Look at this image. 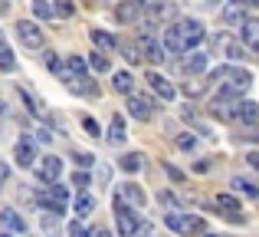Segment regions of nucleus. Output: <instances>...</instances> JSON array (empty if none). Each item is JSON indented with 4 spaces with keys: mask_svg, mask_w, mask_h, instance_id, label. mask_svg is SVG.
I'll return each mask as SVG.
<instances>
[{
    "mask_svg": "<svg viewBox=\"0 0 259 237\" xmlns=\"http://www.w3.org/2000/svg\"><path fill=\"white\" fill-rule=\"evenodd\" d=\"M220 79H223L220 99H236V96H243V92H249V86H253V76H249V70H243V66H227V70H220Z\"/></svg>",
    "mask_w": 259,
    "mask_h": 237,
    "instance_id": "f257e3e1",
    "label": "nucleus"
},
{
    "mask_svg": "<svg viewBox=\"0 0 259 237\" xmlns=\"http://www.w3.org/2000/svg\"><path fill=\"white\" fill-rule=\"evenodd\" d=\"M115 224H118L121 237H135V234H145L148 231V224L125 205V198H121V194H115Z\"/></svg>",
    "mask_w": 259,
    "mask_h": 237,
    "instance_id": "f03ea898",
    "label": "nucleus"
},
{
    "mask_svg": "<svg viewBox=\"0 0 259 237\" xmlns=\"http://www.w3.org/2000/svg\"><path fill=\"white\" fill-rule=\"evenodd\" d=\"M167 231H174L177 237H190V234H200L203 231V218H197V214H184V211H171L164 218Z\"/></svg>",
    "mask_w": 259,
    "mask_h": 237,
    "instance_id": "7ed1b4c3",
    "label": "nucleus"
},
{
    "mask_svg": "<svg viewBox=\"0 0 259 237\" xmlns=\"http://www.w3.org/2000/svg\"><path fill=\"white\" fill-rule=\"evenodd\" d=\"M39 201H43L46 211L59 214V211H66V208H69V188H66V185H56V181H46Z\"/></svg>",
    "mask_w": 259,
    "mask_h": 237,
    "instance_id": "20e7f679",
    "label": "nucleus"
},
{
    "mask_svg": "<svg viewBox=\"0 0 259 237\" xmlns=\"http://www.w3.org/2000/svg\"><path fill=\"white\" fill-rule=\"evenodd\" d=\"M17 37H20V43H23L26 50H43V43H46L43 26H36L33 20H20L17 23Z\"/></svg>",
    "mask_w": 259,
    "mask_h": 237,
    "instance_id": "39448f33",
    "label": "nucleus"
},
{
    "mask_svg": "<svg viewBox=\"0 0 259 237\" xmlns=\"http://www.w3.org/2000/svg\"><path fill=\"white\" fill-rule=\"evenodd\" d=\"M13 155H17V165L20 168H33V165H36V158H39L36 139H33V135H20L17 145H13Z\"/></svg>",
    "mask_w": 259,
    "mask_h": 237,
    "instance_id": "423d86ee",
    "label": "nucleus"
},
{
    "mask_svg": "<svg viewBox=\"0 0 259 237\" xmlns=\"http://www.w3.org/2000/svg\"><path fill=\"white\" fill-rule=\"evenodd\" d=\"M138 53L148 59V63H164V46L158 43L154 37H148V30H141V37H138Z\"/></svg>",
    "mask_w": 259,
    "mask_h": 237,
    "instance_id": "0eeeda50",
    "label": "nucleus"
},
{
    "mask_svg": "<svg viewBox=\"0 0 259 237\" xmlns=\"http://www.w3.org/2000/svg\"><path fill=\"white\" fill-rule=\"evenodd\" d=\"M177 33H181V40H184V46H187V50H194L197 43H203V23L200 20H181V23H177Z\"/></svg>",
    "mask_w": 259,
    "mask_h": 237,
    "instance_id": "6e6552de",
    "label": "nucleus"
},
{
    "mask_svg": "<svg viewBox=\"0 0 259 237\" xmlns=\"http://www.w3.org/2000/svg\"><path fill=\"white\" fill-rule=\"evenodd\" d=\"M128 112H132L138 122H148L154 116V99L151 96H135L132 92V96H128Z\"/></svg>",
    "mask_w": 259,
    "mask_h": 237,
    "instance_id": "1a4fd4ad",
    "label": "nucleus"
},
{
    "mask_svg": "<svg viewBox=\"0 0 259 237\" xmlns=\"http://www.w3.org/2000/svg\"><path fill=\"white\" fill-rule=\"evenodd\" d=\"M213 205L220 208L223 218H233L236 224L243 221V208H240V198H236V194H227V191H223V194H217V198H213Z\"/></svg>",
    "mask_w": 259,
    "mask_h": 237,
    "instance_id": "9d476101",
    "label": "nucleus"
},
{
    "mask_svg": "<svg viewBox=\"0 0 259 237\" xmlns=\"http://www.w3.org/2000/svg\"><path fill=\"white\" fill-rule=\"evenodd\" d=\"M148 86H151V92L158 99H164V103H171V99L177 96V89H174V83L167 76H161V73H148Z\"/></svg>",
    "mask_w": 259,
    "mask_h": 237,
    "instance_id": "9b49d317",
    "label": "nucleus"
},
{
    "mask_svg": "<svg viewBox=\"0 0 259 237\" xmlns=\"http://www.w3.org/2000/svg\"><path fill=\"white\" fill-rule=\"evenodd\" d=\"M33 168H36V178L39 181H56L59 172H63V161H59L56 155H46V158L39 161V165H33Z\"/></svg>",
    "mask_w": 259,
    "mask_h": 237,
    "instance_id": "f8f14e48",
    "label": "nucleus"
},
{
    "mask_svg": "<svg viewBox=\"0 0 259 237\" xmlns=\"http://www.w3.org/2000/svg\"><path fill=\"white\" fill-rule=\"evenodd\" d=\"M174 17H177V7L167 4V0H158V4H151V10H148V26L164 23V20H174Z\"/></svg>",
    "mask_w": 259,
    "mask_h": 237,
    "instance_id": "ddd939ff",
    "label": "nucleus"
},
{
    "mask_svg": "<svg viewBox=\"0 0 259 237\" xmlns=\"http://www.w3.org/2000/svg\"><path fill=\"white\" fill-rule=\"evenodd\" d=\"M0 227H4V231H10V234H26V221L20 218L17 211H10V208H4V211H0Z\"/></svg>",
    "mask_w": 259,
    "mask_h": 237,
    "instance_id": "4468645a",
    "label": "nucleus"
},
{
    "mask_svg": "<svg viewBox=\"0 0 259 237\" xmlns=\"http://www.w3.org/2000/svg\"><path fill=\"white\" fill-rule=\"evenodd\" d=\"M213 46H217V53H223V56H227V59H240V56H243L240 43H236L233 37H227V33H220V37L213 40Z\"/></svg>",
    "mask_w": 259,
    "mask_h": 237,
    "instance_id": "2eb2a0df",
    "label": "nucleus"
},
{
    "mask_svg": "<svg viewBox=\"0 0 259 237\" xmlns=\"http://www.w3.org/2000/svg\"><path fill=\"white\" fill-rule=\"evenodd\" d=\"M164 53H187L181 33H177V23H171V26L164 30Z\"/></svg>",
    "mask_w": 259,
    "mask_h": 237,
    "instance_id": "dca6fc26",
    "label": "nucleus"
},
{
    "mask_svg": "<svg viewBox=\"0 0 259 237\" xmlns=\"http://www.w3.org/2000/svg\"><path fill=\"white\" fill-rule=\"evenodd\" d=\"M243 43L259 53V20H243Z\"/></svg>",
    "mask_w": 259,
    "mask_h": 237,
    "instance_id": "f3484780",
    "label": "nucleus"
},
{
    "mask_svg": "<svg viewBox=\"0 0 259 237\" xmlns=\"http://www.w3.org/2000/svg\"><path fill=\"white\" fill-rule=\"evenodd\" d=\"M118 194H121L125 201H132L135 208H145V205H148V194L141 191L138 185H121V188H118Z\"/></svg>",
    "mask_w": 259,
    "mask_h": 237,
    "instance_id": "a211bd4d",
    "label": "nucleus"
},
{
    "mask_svg": "<svg viewBox=\"0 0 259 237\" xmlns=\"http://www.w3.org/2000/svg\"><path fill=\"white\" fill-rule=\"evenodd\" d=\"M112 89H115V92H125V96H132L135 76H132L128 70H118V73H115V79H112Z\"/></svg>",
    "mask_w": 259,
    "mask_h": 237,
    "instance_id": "6ab92c4d",
    "label": "nucleus"
},
{
    "mask_svg": "<svg viewBox=\"0 0 259 237\" xmlns=\"http://www.w3.org/2000/svg\"><path fill=\"white\" fill-rule=\"evenodd\" d=\"M125 139H128L125 119H121V116H112V128H108V142H112V145H125Z\"/></svg>",
    "mask_w": 259,
    "mask_h": 237,
    "instance_id": "aec40b11",
    "label": "nucleus"
},
{
    "mask_svg": "<svg viewBox=\"0 0 259 237\" xmlns=\"http://www.w3.org/2000/svg\"><path fill=\"white\" fill-rule=\"evenodd\" d=\"M203 70H207V53H190L184 59V73H190V76H200Z\"/></svg>",
    "mask_w": 259,
    "mask_h": 237,
    "instance_id": "412c9836",
    "label": "nucleus"
},
{
    "mask_svg": "<svg viewBox=\"0 0 259 237\" xmlns=\"http://www.w3.org/2000/svg\"><path fill=\"white\" fill-rule=\"evenodd\" d=\"M236 119L246 122V125H256L259 122V106L256 103H240L236 106Z\"/></svg>",
    "mask_w": 259,
    "mask_h": 237,
    "instance_id": "4be33fe9",
    "label": "nucleus"
},
{
    "mask_svg": "<svg viewBox=\"0 0 259 237\" xmlns=\"http://www.w3.org/2000/svg\"><path fill=\"white\" fill-rule=\"evenodd\" d=\"M72 211L79 214V218H89V214L95 211V198L89 191H79V198H76V205H72Z\"/></svg>",
    "mask_w": 259,
    "mask_h": 237,
    "instance_id": "5701e85b",
    "label": "nucleus"
},
{
    "mask_svg": "<svg viewBox=\"0 0 259 237\" xmlns=\"http://www.w3.org/2000/svg\"><path fill=\"white\" fill-rule=\"evenodd\" d=\"M89 37H92V43L99 46L102 53H112V50H115V37H112V33H105V30H99V26H95Z\"/></svg>",
    "mask_w": 259,
    "mask_h": 237,
    "instance_id": "b1692460",
    "label": "nucleus"
},
{
    "mask_svg": "<svg viewBox=\"0 0 259 237\" xmlns=\"http://www.w3.org/2000/svg\"><path fill=\"white\" fill-rule=\"evenodd\" d=\"M141 158H145V155H141V152H128L125 158H121V172H128V175L141 172V165H145V161H141Z\"/></svg>",
    "mask_w": 259,
    "mask_h": 237,
    "instance_id": "393cba45",
    "label": "nucleus"
},
{
    "mask_svg": "<svg viewBox=\"0 0 259 237\" xmlns=\"http://www.w3.org/2000/svg\"><path fill=\"white\" fill-rule=\"evenodd\" d=\"M243 20H246V13H243V4H230L227 10H223V23H240L243 26Z\"/></svg>",
    "mask_w": 259,
    "mask_h": 237,
    "instance_id": "a878e982",
    "label": "nucleus"
},
{
    "mask_svg": "<svg viewBox=\"0 0 259 237\" xmlns=\"http://www.w3.org/2000/svg\"><path fill=\"white\" fill-rule=\"evenodd\" d=\"M230 188L240 191V194H246V198H259V188L253 185V181H246V178H233V181H230Z\"/></svg>",
    "mask_w": 259,
    "mask_h": 237,
    "instance_id": "bb28decb",
    "label": "nucleus"
},
{
    "mask_svg": "<svg viewBox=\"0 0 259 237\" xmlns=\"http://www.w3.org/2000/svg\"><path fill=\"white\" fill-rule=\"evenodd\" d=\"M20 99H23V103H26V112H30V116L43 119V106H39L36 99H33V92H30V89H20Z\"/></svg>",
    "mask_w": 259,
    "mask_h": 237,
    "instance_id": "cd10ccee",
    "label": "nucleus"
},
{
    "mask_svg": "<svg viewBox=\"0 0 259 237\" xmlns=\"http://www.w3.org/2000/svg\"><path fill=\"white\" fill-rule=\"evenodd\" d=\"M13 66H17V59H13V50L0 43V70H4V73H10Z\"/></svg>",
    "mask_w": 259,
    "mask_h": 237,
    "instance_id": "c85d7f7f",
    "label": "nucleus"
},
{
    "mask_svg": "<svg viewBox=\"0 0 259 237\" xmlns=\"http://www.w3.org/2000/svg\"><path fill=\"white\" fill-rule=\"evenodd\" d=\"M33 13H36L39 20H50V17H56L53 4H46V0H33Z\"/></svg>",
    "mask_w": 259,
    "mask_h": 237,
    "instance_id": "c756f323",
    "label": "nucleus"
},
{
    "mask_svg": "<svg viewBox=\"0 0 259 237\" xmlns=\"http://www.w3.org/2000/svg\"><path fill=\"white\" fill-rule=\"evenodd\" d=\"M53 10H56V17L69 20L72 13H76V4H72V0H56V7H53Z\"/></svg>",
    "mask_w": 259,
    "mask_h": 237,
    "instance_id": "7c9ffc66",
    "label": "nucleus"
},
{
    "mask_svg": "<svg viewBox=\"0 0 259 237\" xmlns=\"http://www.w3.org/2000/svg\"><path fill=\"white\" fill-rule=\"evenodd\" d=\"M177 148H181V152H194V148H197V135L181 132V135H177Z\"/></svg>",
    "mask_w": 259,
    "mask_h": 237,
    "instance_id": "2f4dec72",
    "label": "nucleus"
},
{
    "mask_svg": "<svg viewBox=\"0 0 259 237\" xmlns=\"http://www.w3.org/2000/svg\"><path fill=\"white\" fill-rule=\"evenodd\" d=\"M89 181H92V178H89V172H85V168L72 172V188H76V191H85V188H89Z\"/></svg>",
    "mask_w": 259,
    "mask_h": 237,
    "instance_id": "473e14b6",
    "label": "nucleus"
},
{
    "mask_svg": "<svg viewBox=\"0 0 259 237\" xmlns=\"http://www.w3.org/2000/svg\"><path fill=\"white\" fill-rule=\"evenodd\" d=\"M66 70L76 73V76H85V59L82 56H69V59H66Z\"/></svg>",
    "mask_w": 259,
    "mask_h": 237,
    "instance_id": "72a5a7b5",
    "label": "nucleus"
},
{
    "mask_svg": "<svg viewBox=\"0 0 259 237\" xmlns=\"http://www.w3.org/2000/svg\"><path fill=\"white\" fill-rule=\"evenodd\" d=\"M43 59H46V66H50V70L56 73V76H66V73H63V63H59V56H56V53H50V50H46V53H43Z\"/></svg>",
    "mask_w": 259,
    "mask_h": 237,
    "instance_id": "f704fd0d",
    "label": "nucleus"
},
{
    "mask_svg": "<svg viewBox=\"0 0 259 237\" xmlns=\"http://www.w3.org/2000/svg\"><path fill=\"white\" fill-rule=\"evenodd\" d=\"M89 66H92L95 73H105V70H108V56H102V53H92V56H89Z\"/></svg>",
    "mask_w": 259,
    "mask_h": 237,
    "instance_id": "c9c22d12",
    "label": "nucleus"
},
{
    "mask_svg": "<svg viewBox=\"0 0 259 237\" xmlns=\"http://www.w3.org/2000/svg\"><path fill=\"white\" fill-rule=\"evenodd\" d=\"M72 158H76L79 168H92V165H95V155H89V152H76Z\"/></svg>",
    "mask_w": 259,
    "mask_h": 237,
    "instance_id": "e433bc0d",
    "label": "nucleus"
},
{
    "mask_svg": "<svg viewBox=\"0 0 259 237\" xmlns=\"http://www.w3.org/2000/svg\"><path fill=\"white\" fill-rule=\"evenodd\" d=\"M82 128H85V132H89V135H92V139H99V135H102V128H99V122H95V119H89V116L82 119Z\"/></svg>",
    "mask_w": 259,
    "mask_h": 237,
    "instance_id": "4c0bfd02",
    "label": "nucleus"
},
{
    "mask_svg": "<svg viewBox=\"0 0 259 237\" xmlns=\"http://www.w3.org/2000/svg\"><path fill=\"white\" fill-rule=\"evenodd\" d=\"M203 89H207V79H203V83H184V92H187V96H200Z\"/></svg>",
    "mask_w": 259,
    "mask_h": 237,
    "instance_id": "58836bf2",
    "label": "nucleus"
},
{
    "mask_svg": "<svg viewBox=\"0 0 259 237\" xmlns=\"http://www.w3.org/2000/svg\"><path fill=\"white\" fill-rule=\"evenodd\" d=\"M115 13H118V20H135V17H138V10H135V7H128V4H121Z\"/></svg>",
    "mask_w": 259,
    "mask_h": 237,
    "instance_id": "ea45409f",
    "label": "nucleus"
},
{
    "mask_svg": "<svg viewBox=\"0 0 259 237\" xmlns=\"http://www.w3.org/2000/svg\"><path fill=\"white\" fill-rule=\"evenodd\" d=\"M158 201H161V205H167V208H177V194H171V191H161Z\"/></svg>",
    "mask_w": 259,
    "mask_h": 237,
    "instance_id": "a19ab883",
    "label": "nucleus"
},
{
    "mask_svg": "<svg viewBox=\"0 0 259 237\" xmlns=\"http://www.w3.org/2000/svg\"><path fill=\"white\" fill-rule=\"evenodd\" d=\"M164 168H167V175H171L174 181H187V175H184L181 168H174V165H164Z\"/></svg>",
    "mask_w": 259,
    "mask_h": 237,
    "instance_id": "79ce46f5",
    "label": "nucleus"
},
{
    "mask_svg": "<svg viewBox=\"0 0 259 237\" xmlns=\"http://www.w3.org/2000/svg\"><path fill=\"white\" fill-rule=\"evenodd\" d=\"M69 237H85V227L79 224V221H72V224H69Z\"/></svg>",
    "mask_w": 259,
    "mask_h": 237,
    "instance_id": "37998d69",
    "label": "nucleus"
},
{
    "mask_svg": "<svg viewBox=\"0 0 259 237\" xmlns=\"http://www.w3.org/2000/svg\"><path fill=\"white\" fill-rule=\"evenodd\" d=\"M246 161H249V168H253V172H259V152H249Z\"/></svg>",
    "mask_w": 259,
    "mask_h": 237,
    "instance_id": "c03bdc74",
    "label": "nucleus"
},
{
    "mask_svg": "<svg viewBox=\"0 0 259 237\" xmlns=\"http://www.w3.org/2000/svg\"><path fill=\"white\" fill-rule=\"evenodd\" d=\"M85 237H108V227H92V231H85Z\"/></svg>",
    "mask_w": 259,
    "mask_h": 237,
    "instance_id": "a18cd8bd",
    "label": "nucleus"
},
{
    "mask_svg": "<svg viewBox=\"0 0 259 237\" xmlns=\"http://www.w3.org/2000/svg\"><path fill=\"white\" fill-rule=\"evenodd\" d=\"M36 142H46V145H50V142H53L50 128H39V132H36Z\"/></svg>",
    "mask_w": 259,
    "mask_h": 237,
    "instance_id": "49530a36",
    "label": "nucleus"
},
{
    "mask_svg": "<svg viewBox=\"0 0 259 237\" xmlns=\"http://www.w3.org/2000/svg\"><path fill=\"white\" fill-rule=\"evenodd\" d=\"M7 178H10V168H7V165H4V161H0V188H4V185H7Z\"/></svg>",
    "mask_w": 259,
    "mask_h": 237,
    "instance_id": "de8ad7c7",
    "label": "nucleus"
},
{
    "mask_svg": "<svg viewBox=\"0 0 259 237\" xmlns=\"http://www.w3.org/2000/svg\"><path fill=\"white\" fill-rule=\"evenodd\" d=\"M125 4H128V7H135V10H141V7H145L148 0H125Z\"/></svg>",
    "mask_w": 259,
    "mask_h": 237,
    "instance_id": "09e8293b",
    "label": "nucleus"
},
{
    "mask_svg": "<svg viewBox=\"0 0 259 237\" xmlns=\"http://www.w3.org/2000/svg\"><path fill=\"white\" fill-rule=\"evenodd\" d=\"M240 4H249V7H253V4H256V7H259V0H240Z\"/></svg>",
    "mask_w": 259,
    "mask_h": 237,
    "instance_id": "8fccbe9b",
    "label": "nucleus"
},
{
    "mask_svg": "<svg viewBox=\"0 0 259 237\" xmlns=\"http://www.w3.org/2000/svg\"><path fill=\"white\" fill-rule=\"evenodd\" d=\"M0 237H13V234H10V231H4V234H0Z\"/></svg>",
    "mask_w": 259,
    "mask_h": 237,
    "instance_id": "3c124183",
    "label": "nucleus"
},
{
    "mask_svg": "<svg viewBox=\"0 0 259 237\" xmlns=\"http://www.w3.org/2000/svg\"><path fill=\"white\" fill-rule=\"evenodd\" d=\"M207 237H220V234H207Z\"/></svg>",
    "mask_w": 259,
    "mask_h": 237,
    "instance_id": "603ef678",
    "label": "nucleus"
},
{
    "mask_svg": "<svg viewBox=\"0 0 259 237\" xmlns=\"http://www.w3.org/2000/svg\"><path fill=\"white\" fill-rule=\"evenodd\" d=\"M207 4H217V0H207Z\"/></svg>",
    "mask_w": 259,
    "mask_h": 237,
    "instance_id": "864d4df0",
    "label": "nucleus"
},
{
    "mask_svg": "<svg viewBox=\"0 0 259 237\" xmlns=\"http://www.w3.org/2000/svg\"><path fill=\"white\" fill-rule=\"evenodd\" d=\"M20 237H26V234H20Z\"/></svg>",
    "mask_w": 259,
    "mask_h": 237,
    "instance_id": "5fc2aeb1",
    "label": "nucleus"
},
{
    "mask_svg": "<svg viewBox=\"0 0 259 237\" xmlns=\"http://www.w3.org/2000/svg\"><path fill=\"white\" fill-rule=\"evenodd\" d=\"M0 43H4V40H0Z\"/></svg>",
    "mask_w": 259,
    "mask_h": 237,
    "instance_id": "6e6d98bb",
    "label": "nucleus"
}]
</instances>
